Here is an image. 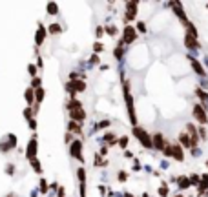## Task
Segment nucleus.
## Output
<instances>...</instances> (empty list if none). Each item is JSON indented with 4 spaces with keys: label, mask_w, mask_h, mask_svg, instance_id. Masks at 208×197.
I'll use <instances>...</instances> for the list:
<instances>
[{
    "label": "nucleus",
    "mask_w": 208,
    "mask_h": 197,
    "mask_svg": "<svg viewBox=\"0 0 208 197\" xmlns=\"http://www.w3.org/2000/svg\"><path fill=\"white\" fill-rule=\"evenodd\" d=\"M135 135H137L139 139H141L142 146H148V148H150V146H153V140L148 137V133H146V131H142L141 128H137V130H135Z\"/></svg>",
    "instance_id": "nucleus-1"
},
{
    "label": "nucleus",
    "mask_w": 208,
    "mask_h": 197,
    "mask_svg": "<svg viewBox=\"0 0 208 197\" xmlns=\"http://www.w3.org/2000/svg\"><path fill=\"white\" fill-rule=\"evenodd\" d=\"M135 40V29L132 27V26H126L124 27V42H133Z\"/></svg>",
    "instance_id": "nucleus-2"
},
{
    "label": "nucleus",
    "mask_w": 208,
    "mask_h": 197,
    "mask_svg": "<svg viewBox=\"0 0 208 197\" xmlns=\"http://www.w3.org/2000/svg\"><path fill=\"white\" fill-rule=\"evenodd\" d=\"M153 146L155 148H159V150H163L166 144H164V139H163V135H161V133H157L155 137H153Z\"/></svg>",
    "instance_id": "nucleus-3"
},
{
    "label": "nucleus",
    "mask_w": 208,
    "mask_h": 197,
    "mask_svg": "<svg viewBox=\"0 0 208 197\" xmlns=\"http://www.w3.org/2000/svg\"><path fill=\"white\" fill-rule=\"evenodd\" d=\"M35 153H37V143L35 140H31L29 143V146H27V159H35Z\"/></svg>",
    "instance_id": "nucleus-4"
},
{
    "label": "nucleus",
    "mask_w": 208,
    "mask_h": 197,
    "mask_svg": "<svg viewBox=\"0 0 208 197\" xmlns=\"http://www.w3.org/2000/svg\"><path fill=\"white\" fill-rule=\"evenodd\" d=\"M194 111H195V117H197V121H199V122H206V121H208L201 106H195V109H194Z\"/></svg>",
    "instance_id": "nucleus-5"
},
{
    "label": "nucleus",
    "mask_w": 208,
    "mask_h": 197,
    "mask_svg": "<svg viewBox=\"0 0 208 197\" xmlns=\"http://www.w3.org/2000/svg\"><path fill=\"white\" fill-rule=\"evenodd\" d=\"M71 153L73 155H77V159L79 161H82V153H80V143H73V146H71Z\"/></svg>",
    "instance_id": "nucleus-6"
},
{
    "label": "nucleus",
    "mask_w": 208,
    "mask_h": 197,
    "mask_svg": "<svg viewBox=\"0 0 208 197\" xmlns=\"http://www.w3.org/2000/svg\"><path fill=\"white\" fill-rule=\"evenodd\" d=\"M71 117H73V119H77V121H82L84 117H86V113H84L80 108H77V109L73 108V109H71Z\"/></svg>",
    "instance_id": "nucleus-7"
},
{
    "label": "nucleus",
    "mask_w": 208,
    "mask_h": 197,
    "mask_svg": "<svg viewBox=\"0 0 208 197\" xmlns=\"http://www.w3.org/2000/svg\"><path fill=\"white\" fill-rule=\"evenodd\" d=\"M126 7H128V18H133V17H135V11H137V4L128 2Z\"/></svg>",
    "instance_id": "nucleus-8"
},
{
    "label": "nucleus",
    "mask_w": 208,
    "mask_h": 197,
    "mask_svg": "<svg viewBox=\"0 0 208 197\" xmlns=\"http://www.w3.org/2000/svg\"><path fill=\"white\" fill-rule=\"evenodd\" d=\"M172 152H173V157H175L177 161H183V150H181L179 146H177V144L173 146V150H172Z\"/></svg>",
    "instance_id": "nucleus-9"
},
{
    "label": "nucleus",
    "mask_w": 208,
    "mask_h": 197,
    "mask_svg": "<svg viewBox=\"0 0 208 197\" xmlns=\"http://www.w3.org/2000/svg\"><path fill=\"white\" fill-rule=\"evenodd\" d=\"M33 100H35V97H33V91H31V90H26V102H27V104H31Z\"/></svg>",
    "instance_id": "nucleus-10"
},
{
    "label": "nucleus",
    "mask_w": 208,
    "mask_h": 197,
    "mask_svg": "<svg viewBox=\"0 0 208 197\" xmlns=\"http://www.w3.org/2000/svg\"><path fill=\"white\" fill-rule=\"evenodd\" d=\"M42 40H44V27H40L37 33V44H42Z\"/></svg>",
    "instance_id": "nucleus-11"
},
{
    "label": "nucleus",
    "mask_w": 208,
    "mask_h": 197,
    "mask_svg": "<svg viewBox=\"0 0 208 197\" xmlns=\"http://www.w3.org/2000/svg\"><path fill=\"white\" fill-rule=\"evenodd\" d=\"M69 131H75V133H80V126L77 122H71L69 124Z\"/></svg>",
    "instance_id": "nucleus-12"
},
{
    "label": "nucleus",
    "mask_w": 208,
    "mask_h": 197,
    "mask_svg": "<svg viewBox=\"0 0 208 197\" xmlns=\"http://www.w3.org/2000/svg\"><path fill=\"white\" fill-rule=\"evenodd\" d=\"M48 11L49 15H57V4H48Z\"/></svg>",
    "instance_id": "nucleus-13"
},
{
    "label": "nucleus",
    "mask_w": 208,
    "mask_h": 197,
    "mask_svg": "<svg viewBox=\"0 0 208 197\" xmlns=\"http://www.w3.org/2000/svg\"><path fill=\"white\" fill-rule=\"evenodd\" d=\"M73 86H75V88L79 90V91H84V90H86V84H84V82H80V80H79V82H75Z\"/></svg>",
    "instance_id": "nucleus-14"
},
{
    "label": "nucleus",
    "mask_w": 208,
    "mask_h": 197,
    "mask_svg": "<svg viewBox=\"0 0 208 197\" xmlns=\"http://www.w3.org/2000/svg\"><path fill=\"white\" fill-rule=\"evenodd\" d=\"M49 31H51V33H58V31H60V26H58V24H51V26H49Z\"/></svg>",
    "instance_id": "nucleus-15"
},
{
    "label": "nucleus",
    "mask_w": 208,
    "mask_h": 197,
    "mask_svg": "<svg viewBox=\"0 0 208 197\" xmlns=\"http://www.w3.org/2000/svg\"><path fill=\"white\" fill-rule=\"evenodd\" d=\"M186 46H188V48H190V46H195V42H194V38H192L190 35L186 37Z\"/></svg>",
    "instance_id": "nucleus-16"
},
{
    "label": "nucleus",
    "mask_w": 208,
    "mask_h": 197,
    "mask_svg": "<svg viewBox=\"0 0 208 197\" xmlns=\"http://www.w3.org/2000/svg\"><path fill=\"white\" fill-rule=\"evenodd\" d=\"M42 97H44V90H38V91H37V100L40 102V100H42Z\"/></svg>",
    "instance_id": "nucleus-17"
},
{
    "label": "nucleus",
    "mask_w": 208,
    "mask_h": 197,
    "mask_svg": "<svg viewBox=\"0 0 208 197\" xmlns=\"http://www.w3.org/2000/svg\"><path fill=\"white\" fill-rule=\"evenodd\" d=\"M40 190H42V192L48 190V183H46V181H40Z\"/></svg>",
    "instance_id": "nucleus-18"
},
{
    "label": "nucleus",
    "mask_w": 208,
    "mask_h": 197,
    "mask_svg": "<svg viewBox=\"0 0 208 197\" xmlns=\"http://www.w3.org/2000/svg\"><path fill=\"white\" fill-rule=\"evenodd\" d=\"M27 69H29V75H35V73H37V71H35V66H31V64L27 66Z\"/></svg>",
    "instance_id": "nucleus-19"
},
{
    "label": "nucleus",
    "mask_w": 208,
    "mask_h": 197,
    "mask_svg": "<svg viewBox=\"0 0 208 197\" xmlns=\"http://www.w3.org/2000/svg\"><path fill=\"white\" fill-rule=\"evenodd\" d=\"M159 193H161V195H166V193H168V188H166V186H163V188L159 190Z\"/></svg>",
    "instance_id": "nucleus-20"
},
{
    "label": "nucleus",
    "mask_w": 208,
    "mask_h": 197,
    "mask_svg": "<svg viewBox=\"0 0 208 197\" xmlns=\"http://www.w3.org/2000/svg\"><path fill=\"white\" fill-rule=\"evenodd\" d=\"M24 115L27 117V119H31V109H29V108H26V111H24Z\"/></svg>",
    "instance_id": "nucleus-21"
},
{
    "label": "nucleus",
    "mask_w": 208,
    "mask_h": 197,
    "mask_svg": "<svg viewBox=\"0 0 208 197\" xmlns=\"http://www.w3.org/2000/svg\"><path fill=\"white\" fill-rule=\"evenodd\" d=\"M126 143H128V139H126V137H122V139H121V146L124 148V146H126Z\"/></svg>",
    "instance_id": "nucleus-22"
},
{
    "label": "nucleus",
    "mask_w": 208,
    "mask_h": 197,
    "mask_svg": "<svg viewBox=\"0 0 208 197\" xmlns=\"http://www.w3.org/2000/svg\"><path fill=\"white\" fill-rule=\"evenodd\" d=\"M175 197H181V195H175Z\"/></svg>",
    "instance_id": "nucleus-23"
}]
</instances>
